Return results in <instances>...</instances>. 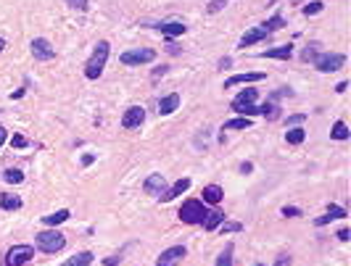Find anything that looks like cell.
<instances>
[{"mask_svg":"<svg viewBox=\"0 0 351 266\" xmlns=\"http://www.w3.org/2000/svg\"><path fill=\"white\" fill-rule=\"evenodd\" d=\"M21 206H24L21 195H16V193H3L0 195V208L3 211H19Z\"/></svg>","mask_w":351,"mask_h":266,"instance_id":"ac0fdd59","label":"cell"},{"mask_svg":"<svg viewBox=\"0 0 351 266\" xmlns=\"http://www.w3.org/2000/svg\"><path fill=\"white\" fill-rule=\"evenodd\" d=\"M224 6H227V0H211L206 11H209V13H219V11H222Z\"/></svg>","mask_w":351,"mask_h":266,"instance_id":"836d02e7","label":"cell"},{"mask_svg":"<svg viewBox=\"0 0 351 266\" xmlns=\"http://www.w3.org/2000/svg\"><path fill=\"white\" fill-rule=\"evenodd\" d=\"M156 29L164 37H182V35L188 32V26L182 24V21H161V24H156Z\"/></svg>","mask_w":351,"mask_h":266,"instance_id":"4fadbf2b","label":"cell"},{"mask_svg":"<svg viewBox=\"0 0 351 266\" xmlns=\"http://www.w3.org/2000/svg\"><path fill=\"white\" fill-rule=\"evenodd\" d=\"M301 121H307V114H296V116L288 119V124H301Z\"/></svg>","mask_w":351,"mask_h":266,"instance_id":"f35d334b","label":"cell"},{"mask_svg":"<svg viewBox=\"0 0 351 266\" xmlns=\"http://www.w3.org/2000/svg\"><path fill=\"white\" fill-rule=\"evenodd\" d=\"M6 140H8V132H6V127H0V145H3Z\"/></svg>","mask_w":351,"mask_h":266,"instance_id":"bcb514c9","label":"cell"},{"mask_svg":"<svg viewBox=\"0 0 351 266\" xmlns=\"http://www.w3.org/2000/svg\"><path fill=\"white\" fill-rule=\"evenodd\" d=\"M338 240H343V243L348 240V229H346V227H341V229H338Z\"/></svg>","mask_w":351,"mask_h":266,"instance_id":"7bdbcfd3","label":"cell"},{"mask_svg":"<svg viewBox=\"0 0 351 266\" xmlns=\"http://www.w3.org/2000/svg\"><path fill=\"white\" fill-rule=\"evenodd\" d=\"M206 206H204V200H195V198H190V200H185L180 206V219L185 224H204V219H206Z\"/></svg>","mask_w":351,"mask_h":266,"instance_id":"7a4b0ae2","label":"cell"},{"mask_svg":"<svg viewBox=\"0 0 351 266\" xmlns=\"http://www.w3.org/2000/svg\"><path fill=\"white\" fill-rule=\"evenodd\" d=\"M262 79H267V74H262V71H246V74H235V76H230V79L224 82V90H230V87H235V85H243V82H262Z\"/></svg>","mask_w":351,"mask_h":266,"instance_id":"7c38bea8","label":"cell"},{"mask_svg":"<svg viewBox=\"0 0 351 266\" xmlns=\"http://www.w3.org/2000/svg\"><path fill=\"white\" fill-rule=\"evenodd\" d=\"M346 87H348V82H341L338 87H335V92H346Z\"/></svg>","mask_w":351,"mask_h":266,"instance_id":"7dc6e473","label":"cell"},{"mask_svg":"<svg viewBox=\"0 0 351 266\" xmlns=\"http://www.w3.org/2000/svg\"><path fill=\"white\" fill-rule=\"evenodd\" d=\"M291 56H293L291 45H278V48H272V50L259 53V58H278V61H291Z\"/></svg>","mask_w":351,"mask_h":266,"instance_id":"e0dca14e","label":"cell"},{"mask_svg":"<svg viewBox=\"0 0 351 266\" xmlns=\"http://www.w3.org/2000/svg\"><path fill=\"white\" fill-rule=\"evenodd\" d=\"M304 137H307V132H304L301 127H293V129H288V135H285V140L291 145H301L304 143Z\"/></svg>","mask_w":351,"mask_h":266,"instance_id":"484cf974","label":"cell"},{"mask_svg":"<svg viewBox=\"0 0 351 266\" xmlns=\"http://www.w3.org/2000/svg\"><path fill=\"white\" fill-rule=\"evenodd\" d=\"M69 216H71V214H69L66 208H61V211H56V214H48V216H42V222L48 224L51 229H56L58 224H64V222H66Z\"/></svg>","mask_w":351,"mask_h":266,"instance_id":"44dd1931","label":"cell"},{"mask_svg":"<svg viewBox=\"0 0 351 266\" xmlns=\"http://www.w3.org/2000/svg\"><path fill=\"white\" fill-rule=\"evenodd\" d=\"M143 121H145V108L143 105H130L124 111V116H121V127L124 129H137Z\"/></svg>","mask_w":351,"mask_h":266,"instance_id":"9c48e42d","label":"cell"},{"mask_svg":"<svg viewBox=\"0 0 351 266\" xmlns=\"http://www.w3.org/2000/svg\"><path fill=\"white\" fill-rule=\"evenodd\" d=\"M93 161H95V155H93V153H85V155H82V166H90Z\"/></svg>","mask_w":351,"mask_h":266,"instance_id":"60d3db41","label":"cell"},{"mask_svg":"<svg viewBox=\"0 0 351 266\" xmlns=\"http://www.w3.org/2000/svg\"><path fill=\"white\" fill-rule=\"evenodd\" d=\"M262 26L267 29V35H272V32H278V29H283V26H285V19L280 16V13H274V16H272L269 21H264Z\"/></svg>","mask_w":351,"mask_h":266,"instance_id":"cb8c5ba5","label":"cell"},{"mask_svg":"<svg viewBox=\"0 0 351 266\" xmlns=\"http://www.w3.org/2000/svg\"><path fill=\"white\" fill-rule=\"evenodd\" d=\"M190 184H193V182H190V177H182V179H177V182L169 187V190H166V195H164L161 200H164V203H169V200L180 198L182 193H188V190H190Z\"/></svg>","mask_w":351,"mask_h":266,"instance_id":"5bb4252c","label":"cell"},{"mask_svg":"<svg viewBox=\"0 0 351 266\" xmlns=\"http://www.w3.org/2000/svg\"><path fill=\"white\" fill-rule=\"evenodd\" d=\"M274 266H291V256H280L278 261H274Z\"/></svg>","mask_w":351,"mask_h":266,"instance_id":"ab89813d","label":"cell"},{"mask_svg":"<svg viewBox=\"0 0 351 266\" xmlns=\"http://www.w3.org/2000/svg\"><path fill=\"white\" fill-rule=\"evenodd\" d=\"M166 50H169L172 56H177V53H180V48H177V45H174V42H166Z\"/></svg>","mask_w":351,"mask_h":266,"instance_id":"ee69618b","label":"cell"},{"mask_svg":"<svg viewBox=\"0 0 351 266\" xmlns=\"http://www.w3.org/2000/svg\"><path fill=\"white\" fill-rule=\"evenodd\" d=\"M238 114H243V116H256V114H259V105H243Z\"/></svg>","mask_w":351,"mask_h":266,"instance_id":"d590c367","label":"cell"},{"mask_svg":"<svg viewBox=\"0 0 351 266\" xmlns=\"http://www.w3.org/2000/svg\"><path fill=\"white\" fill-rule=\"evenodd\" d=\"M90 263H93V253H90V250H82V253L71 256L69 261H64L61 266H90Z\"/></svg>","mask_w":351,"mask_h":266,"instance_id":"7402d4cb","label":"cell"},{"mask_svg":"<svg viewBox=\"0 0 351 266\" xmlns=\"http://www.w3.org/2000/svg\"><path fill=\"white\" fill-rule=\"evenodd\" d=\"M3 179L8 182V184H19V182H24V174L19 169H6V174H3Z\"/></svg>","mask_w":351,"mask_h":266,"instance_id":"f1b7e54d","label":"cell"},{"mask_svg":"<svg viewBox=\"0 0 351 266\" xmlns=\"http://www.w3.org/2000/svg\"><path fill=\"white\" fill-rule=\"evenodd\" d=\"M335 219H346V208H341V206H328V211H325L322 216L314 219V224H317V227H325V224L335 222Z\"/></svg>","mask_w":351,"mask_h":266,"instance_id":"9a60e30c","label":"cell"},{"mask_svg":"<svg viewBox=\"0 0 351 266\" xmlns=\"http://www.w3.org/2000/svg\"><path fill=\"white\" fill-rule=\"evenodd\" d=\"M256 95H259V92H256L254 87H246V90H243V92H240V95H238V98L233 100V111L238 114V111H240V108H243V105H254V100H256Z\"/></svg>","mask_w":351,"mask_h":266,"instance_id":"d6986e66","label":"cell"},{"mask_svg":"<svg viewBox=\"0 0 351 266\" xmlns=\"http://www.w3.org/2000/svg\"><path fill=\"white\" fill-rule=\"evenodd\" d=\"M185 256H188V248L185 245H172V248H166V250H161V253H159L156 266H177Z\"/></svg>","mask_w":351,"mask_h":266,"instance_id":"52a82bcc","label":"cell"},{"mask_svg":"<svg viewBox=\"0 0 351 266\" xmlns=\"http://www.w3.org/2000/svg\"><path fill=\"white\" fill-rule=\"evenodd\" d=\"M11 148H29V140L24 135H13L11 137Z\"/></svg>","mask_w":351,"mask_h":266,"instance_id":"1f68e13d","label":"cell"},{"mask_svg":"<svg viewBox=\"0 0 351 266\" xmlns=\"http://www.w3.org/2000/svg\"><path fill=\"white\" fill-rule=\"evenodd\" d=\"M248 127H251V119L243 116V119H230V121H224L222 129H248Z\"/></svg>","mask_w":351,"mask_h":266,"instance_id":"d4e9b609","label":"cell"},{"mask_svg":"<svg viewBox=\"0 0 351 266\" xmlns=\"http://www.w3.org/2000/svg\"><path fill=\"white\" fill-rule=\"evenodd\" d=\"M217 266H233V243L224 245V250H222L219 258H217Z\"/></svg>","mask_w":351,"mask_h":266,"instance_id":"4316f807","label":"cell"},{"mask_svg":"<svg viewBox=\"0 0 351 266\" xmlns=\"http://www.w3.org/2000/svg\"><path fill=\"white\" fill-rule=\"evenodd\" d=\"M280 214H283V216H301V208H296V206H283Z\"/></svg>","mask_w":351,"mask_h":266,"instance_id":"e575fe53","label":"cell"},{"mask_svg":"<svg viewBox=\"0 0 351 266\" xmlns=\"http://www.w3.org/2000/svg\"><path fill=\"white\" fill-rule=\"evenodd\" d=\"M240 171H243V174H251V171H254V166L246 161V164H240Z\"/></svg>","mask_w":351,"mask_h":266,"instance_id":"f6af8a7d","label":"cell"},{"mask_svg":"<svg viewBox=\"0 0 351 266\" xmlns=\"http://www.w3.org/2000/svg\"><path fill=\"white\" fill-rule=\"evenodd\" d=\"M109 42L106 40H101L98 45H95V50H93V56L87 58V64H85V76L87 79H98V76L103 74V69H106V61H109Z\"/></svg>","mask_w":351,"mask_h":266,"instance_id":"6da1fadb","label":"cell"},{"mask_svg":"<svg viewBox=\"0 0 351 266\" xmlns=\"http://www.w3.org/2000/svg\"><path fill=\"white\" fill-rule=\"evenodd\" d=\"M330 137H333V140H346V137H348V127H346L343 121H335V124H333Z\"/></svg>","mask_w":351,"mask_h":266,"instance_id":"83f0119b","label":"cell"},{"mask_svg":"<svg viewBox=\"0 0 351 266\" xmlns=\"http://www.w3.org/2000/svg\"><path fill=\"white\" fill-rule=\"evenodd\" d=\"M66 6L82 13V11H87V0H66Z\"/></svg>","mask_w":351,"mask_h":266,"instance_id":"d6a6232c","label":"cell"},{"mask_svg":"<svg viewBox=\"0 0 351 266\" xmlns=\"http://www.w3.org/2000/svg\"><path fill=\"white\" fill-rule=\"evenodd\" d=\"M322 8H325V6L319 3V0H312V3H307V6H304V13H307V16H317V13L322 11Z\"/></svg>","mask_w":351,"mask_h":266,"instance_id":"4dcf8cb0","label":"cell"},{"mask_svg":"<svg viewBox=\"0 0 351 266\" xmlns=\"http://www.w3.org/2000/svg\"><path fill=\"white\" fill-rule=\"evenodd\" d=\"M119 61H121L124 66H143V64H151V61H156V50H151V48L127 50V53H121Z\"/></svg>","mask_w":351,"mask_h":266,"instance_id":"5b68a950","label":"cell"},{"mask_svg":"<svg viewBox=\"0 0 351 266\" xmlns=\"http://www.w3.org/2000/svg\"><path fill=\"white\" fill-rule=\"evenodd\" d=\"M240 229H243V224H240V222H222V224H219V232H222V234L240 232Z\"/></svg>","mask_w":351,"mask_h":266,"instance_id":"f546056e","label":"cell"},{"mask_svg":"<svg viewBox=\"0 0 351 266\" xmlns=\"http://www.w3.org/2000/svg\"><path fill=\"white\" fill-rule=\"evenodd\" d=\"M177 105H180V95H177V92H169L166 98L159 100V114L161 116H169V114L177 111Z\"/></svg>","mask_w":351,"mask_h":266,"instance_id":"2e32d148","label":"cell"},{"mask_svg":"<svg viewBox=\"0 0 351 266\" xmlns=\"http://www.w3.org/2000/svg\"><path fill=\"white\" fill-rule=\"evenodd\" d=\"M29 50H32V56L37 61H53L56 58V50H53V45L45 40V37H37L32 40V45H29Z\"/></svg>","mask_w":351,"mask_h":266,"instance_id":"30bf717a","label":"cell"},{"mask_svg":"<svg viewBox=\"0 0 351 266\" xmlns=\"http://www.w3.org/2000/svg\"><path fill=\"white\" fill-rule=\"evenodd\" d=\"M312 64L317 66V71L333 74V71H338L346 64V56L343 53H317V58L312 61Z\"/></svg>","mask_w":351,"mask_h":266,"instance_id":"277c9868","label":"cell"},{"mask_svg":"<svg viewBox=\"0 0 351 266\" xmlns=\"http://www.w3.org/2000/svg\"><path fill=\"white\" fill-rule=\"evenodd\" d=\"M201 198H204V203H211V206H217V203H222L224 193H222L219 184H206L204 193H201Z\"/></svg>","mask_w":351,"mask_h":266,"instance_id":"ffe728a7","label":"cell"},{"mask_svg":"<svg viewBox=\"0 0 351 266\" xmlns=\"http://www.w3.org/2000/svg\"><path fill=\"white\" fill-rule=\"evenodd\" d=\"M222 222H224V214H222V211H211V214H206V219H204V227H206V229H217Z\"/></svg>","mask_w":351,"mask_h":266,"instance_id":"603a6c76","label":"cell"},{"mask_svg":"<svg viewBox=\"0 0 351 266\" xmlns=\"http://www.w3.org/2000/svg\"><path fill=\"white\" fill-rule=\"evenodd\" d=\"M143 190L148 195H154L156 200H161L166 195V190H169V184H166V177L164 174H151L145 182H143Z\"/></svg>","mask_w":351,"mask_h":266,"instance_id":"ba28073f","label":"cell"},{"mask_svg":"<svg viewBox=\"0 0 351 266\" xmlns=\"http://www.w3.org/2000/svg\"><path fill=\"white\" fill-rule=\"evenodd\" d=\"M166 71H169L166 66H156V69H154V79H159V76H164Z\"/></svg>","mask_w":351,"mask_h":266,"instance_id":"b9f144b4","label":"cell"},{"mask_svg":"<svg viewBox=\"0 0 351 266\" xmlns=\"http://www.w3.org/2000/svg\"><path fill=\"white\" fill-rule=\"evenodd\" d=\"M3 50H6V40H3V37H0V53H3Z\"/></svg>","mask_w":351,"mask_h":266,"instance_id":"c3c4849f","label":"cell"},{"mask_svg":"<svg viewBox=\"0 0 351 266\" xmlns=\"http://www.w3.org/2000/svg\"><path fill=\"white\" fill-rule=\"evenodd\" d=\"M35 248L32 245H13L6 253V266H24L27 261H32Z\"/></svg>","mask_w":351,"mask_h":266,"instance_id":"8992f818","label":"cell"},{"mask_svg":"<svg viewBox=\"0 0 351 266\" xmlns=\"http://www.w3.org/2000/svg\"><path fill=\"white\" fill-rule=\"evenodd\" d=\"M35 245L42 250V253H58V250H64L66 237L56 229H45V232L35 234Z\"/></svg>","mask_w":351,"mask_h":266,"instance_id":"3957f363","label":"cell"},{"mask_svg":"<svg viewBox=\"0 0 351 266\" xmlns=\"http://www.w3.org/2000/svg\"><path fill=\"white\" fill-rule=\"evenodd\" d=\"M256 266H264V263H256Z\"/></svg>","mask_w":351,"mask_h":266,"instance_id":"681fc988","label":"cell"},{"mask_svg":"<svg viewBox=\"0 0 351 266\" xmlns=\"http://www.w3.org/2000/svg\"><path fill=\"white\" fill-rule=\"evenodd\" d=\"M119 261H121V253L119 256H109V258L103 261V266H119Z\"/></svg>","mask_w":351,"mask_h":266,"instance_id":"8d00e7d4","label":"cell"},{"mask_svg":"<svg viewBox=\"0 0 351 266\" xmlns=\"http://www.w3.org/2000/svg\"><path fill=\"white\" fill-rule=\"evenodd\" d=\"M217 66H219L222 71H224V69H230V66H233V58H227V56H224V58H219V64H217Z\"/></svg>","mask_w":351,"mask_h":266,"instance_id":"74e56055","label":"cell"},{"mask_svg":"<svg viewBox=\"0 0 351 266\" xmlns=\"http://www.w3.org/2000/svg\"><path fill=\"white\" fill-rule=\"evenodd\" d=\"M267 37H269V35H267L264 26H254V29H248V32L238 40V48H251V45L262 42V40H267Z\"/></svg>","mask_w":351,"mask_h":266,"instance_id":"8fae6325","label":"cell"}]
</instances>
